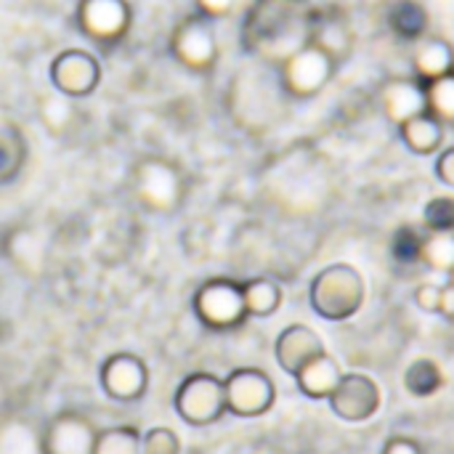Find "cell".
<instances>
[{"mask_svg": "<svg viewBox=\"0 0 454 454\" xmlns=\"http://www.w3.org/2000/svg\"><path fill=\"white\" fill-rule=\"evenodd\" d=\"M226 412L237 418H261L277 402L274 380L258 367H239L223 378Z\"/></svg>", "mask_w": 454, "mask_h": 454, "instance_id": "obj_9", "label": "cell"}, {"mask_svg": "<svg viewBox=\"0 0 454 454\" xmlns=\"http://www.w3.org/2000/svg\"><path fill=\"white\" fill-rule=\"evenodd\" d=\"M176 415L192 428H207L226 415L223 380L210 372H192L181 380L173 396Z\"/></svg>", "mask_w": 454, "mask_h": 454, "instance_id": "obj_6", "label": "cell"}, {"mask_svg": "<svg viewBox=\"0 0 454 454\" xmlns=\"http://www.w3.org/2000/svg\"><path fill=\"white\" fill-rule=\"evenodd\" d=\"M383 109L386 117L399 128L410 117L420 114L428 109V96H426V82L418 77H394L383 88Z\"/></svg>", "mask_w": 454, "mask_h": 454, "instance_id": "obj_16", "label": "cell"}, {"mask_svg": "<svg viewBox=\"0 0 454 454\" xmlns=\"http://www.w3.org/2000/svg\"><path fill=\"white\" fill-rule=\"evenodd\" d=\"M242 293H245V309H247L250 319L253 317L266 319V317L277 314L282 306V287L274 279L258 277V279L242 282Z\"/></svg>", "mask_w": 454, "mask_h": 454, "instance_id": "obj_22", "label": "cell"}, {"mask_svg": "<svg viewBox=\"0 0 454 454\" xmlns=\"http://www.w3.org/2000/svg\"><path fill=\"white\" fill-rule=\"evenodd\" d=\"M48 77L56 93L67 98H88L101 82V64L85 48H67L53 56Z\"/></svg>", "mask_w": 454, "mask_h": 454, "instance_id": "obj_10", "label": "cell"}, {"mask_svg": "<svg viewBox=\"0 0 454 454\" xmlns=\"http://www.w3.org/2000/svg\"><path fill=\"white\" fill-rule=\"evenodd\" d=\"M364 295H367L364 277L348 263H333L322 269L309 287L311 309L327 322L351 319L362 309Z\"/></svg>", "mask_w": 454, "mask_h": 454, "instance_id": "obj_2", "label": "cell"}, {"mask_svg": "<svg viewBox=\"0 0 454 454\" xmlns=\"http://www.w3.org/2000/svg\"><path fill=\"white\" fill-rule=\"evenodd\" d=\"M101 391L117 404H133L146 396L149 388V367L141 356L130 351H117L104 359L98 370Z\"/></svg>", "mask_w": 454, "mask_h": 454, "instance_id": "obj_11", "label": "cell"}, {"mask_svg": "<svg viewBox=\"0 0 454 454\" xmlns=\"http://www.w3.org/2000/svg\"><path fill=\"white\" fill-rule=\"evenodd\" d=\"M338 61L325 53L319 45L306 43L295 53H290L285 61H279V82L287 96L293 98H311L327 88V82L335 74Z\"/></svg>", "mask_w": 454, "mask_h": 454, "instance_id": "obj_7", "label": "cell"}, {"mask_svg": "<svg viewBox=\"0 0 454 454\" xmlns=\"http://www.w3.org/2000/svg\"><path fill=\"white\" fill-rule=\"evenodd\" d=\"M447 279H450V282H452V285H454V269H452V271H450V277H447Z\"/></svg>", "mask_w": 454, "mask_h": 454, "instance_id": "obj_36", "label": "cell"}, {"mask_svg": "<svg viewBox=\"0 0 454 454\" xmlns=\"http://www.w3.org/2000/svg\"><path fill=\"white\" fill-rule=\"evenodd\" d=\"M141 454H181V439L165 426L149 428L141 434Z\"/></svg>", "mask_w": 454, "mask_h": 454, "instance_id": "obj_30", "label": "cell"}, {"mask_svg": "<svg viewBox=\"0 0 454 454\" xmlns=\"http://www.w3.org/2000/svg\"><path fill=\"white\" fill-rule=\"evenodd\" d=\"M412 67H415V77L423 82H431L436 77H444L454 72V48L450 40L436 37V35H426L418 40L415 45V56H412Z\"/></svg>", "mask_w": 454, "mask_h": 454, "instance_id": "obj_17", "label": "cell"}, {"mask_svg": "<svg viewBox=\"0 0 454 454\" xmlns=\"http://www.w3.org/2000/svg\"><path fill=\"white\" fill-rule=\"evenodd\" d=\"M442 383H444V375H442V370H439V364L434 359H418V362H412L410 370H407V375H404L407 391L412 396H420V399L434 396L442 388Z\"/></svg>", "mask_w": 454, "mask_h": 454, "instance_id": "obj_26", "label": "cell"}, {"mask_svg": "<svg viewBox=\"0 0 454 454\" xmlns=\"http://www.w3.org/2000/svg\"><path fill=\"white\" fill-rule=\"evenodd\" d=\"M93 454H141V431L133 426L98 428Z\"/></svg>", "mask_w": 454, "mask_h": 454, "instance_id": "obj_23", "label": "cell"}, {"mask_svg": "<svg viewBox=\"0 0 454 454\" xmlns=\"http://www.w3.org/2000/svg\"><path fill=\"white\" fill-rule=\"evenodd\" d=\"M325 354V343L322 338L306 327V325H290L279 333L277 338V346H274V356L279 362V367L287 372V375H298L309 362H314L317 356Z\"/></svg>", "mask_w": 454, "mask_h": 454, "instance_id": "obj_14", "label": "cell"}, {"mask_svg": "<svg viewBox=\"0 0 454 454\" xmlns=\"http://www.w3.org/2000/svg\"><path fill=\"white\" fill-rule=\"evenodd\" d=\"M439 314L454 322V285L452 282H447V285L442 287V309H439Z\"/></svg>", "mask_w": 454, "mask_h": 454, "instance_id": "obj_35", "label": "cell"}, {"mask_svg": "<svg viewBox=\"0 0 454 454\" xmlns=\"http://www.w3.org/2000/svg\"><path fill=\"white\" fill-rule=\"evenodd\" d=\"M415 303H418V309H423L428 314H439V309H442V285L423 282L415 290Z\"/></svg>", "mask_w": 454, "mask_h": 454, "instance_id": "obj_31", "label": "cell"}, {"mask_svg": "<svg viewBox=\"0 0 454 454\" xmlns=\"http://www.w3.org/2000/svg\"><path fill=\"white\" fill-rule=\"evenodd\" d=\"M133 192L149 213H173L184 202L186 178L176 162L149 154L133 170Z\"/></svg>", "mask_w": 454, "mask_h": 454, "instance_id": "obj_4", "label": "cell"}, {"mask_svg": "<svg viewBox=\"0 0 454 454\" xmlns=\"http://www.w3.org/2000/svg\"><path fill=\"white\" fill-rule=\"evenodd\" d=\"M77 29L101 51L117 48L133 24V11L128 0H80L74 11Z\"/></svg>", "mask_w": 454, "mask_h": 454, "instance_id": "obj_8", "label": "cell"}, {"mask_svg": "<svg viewBox=\"0 0 454 454\" xmlns=\"http://www.w3.org/2000/svg\"><path fill=\"white\" fill-rule=\"evenodd\" d=\"M420 263L450 277V271L454 269V231H428L423 242Z\"/></svg>", "mask_w": 454, "mask_h": 454, "instance_id": "obj_25", "label": "cell"}, {"mask_svg": "<svg viewBox=\"0 0 454 454\" xmlns=\"http://www.w3.org/2000/svg\"><path fill=\"white\" fill-rule=\"evenodd\" d=\"M426 96H428V109L444 125L454 128V72L426 82Z\"/></svg>", "mask_w": 454, "mask_h": 454, "instance_id": "obj_28", "label": "cell"}, {"mask_svg": "<svg viewBox=\"0 0 454 454\" xmlns=\"http://www.w3.org/2000/svg\"><path fill=\"white\" fill-rule=\"evenodd\" d=\"M168 51L184 69H189L194 74L213 72L218 64V37H215L213 19L197 13V11L189 13L186 19H181L176 24V29L170 32Z\"/></svg>", "mask_w": 454, "mask_h": 454, "instance_id": "obj_5", "label": "cell"}, {"mask_svg": "<svg viewBox=\"0 0 454 454\" xmlns=\"http://www.w3.org/2000/svg\"><path fill=\"white\" fill-rule=\"evenodd\" d=\"M306 0H255L242 24V45L271 61H285L309 43Z\"/></svg>", "mask_w": 454, "mask_h": 454, "instance_id": "obj_1", "label": "cell"}, {"mask_svg": "<svg viewBox=\"0 0 454 454\" xmlns=\"http://www.w3.org/2000/svg\"><path fill=\"white\" fill-rule=\"evenodd\" d=\"M423 242H426V234L418 229V226H399L391 237V255L396 263L402 266H412V263H420L423 261Z\"/></svg>", "mask_w": 454, "mask_h": 454, "instance_id": "obj_27", "label": "cell"}, {"mask_svg": "<svg viewBox=\"0 0 454 454\" xmlns=\"http://www.w3.org/2000/svg\"><path fill=\"white\" fill-rule=\"evenodd\" d=\"M434 173H436V178H439L444 186L454 189V146L444 149V152H439L436 165H434Z\"/></svg>", "mask_w": 454, "mask_h": 454, "instance_id": "obj_33", "label": "cell"}, {"mask_svg": "<svg viewBox=\"0 0 454 454\" xmlns=\"http://www.w3.org/2000/svg\"><path fill=\"white\" fill-rule=\"evenodd\" d=\"M383 454H423V450H420V444H418V442L399 436V439H391V442L386 444Z\"/></svg>", "mask_w": 454, "mask_h": 454, "instance_id": "obj_34", "label": "cell"}, {"mask_svg": "<svg viewBox=\"0 0 454 454\" xmlns=\"http://www.w3.org/2000/svg\"><path fill=\"white\" fill-rule=\"evenodd\" d=\"M426 231H454V197H436L423 210Z\"/></svg>", "mask_w": 454, "mask_h": 454, "instance_id": "obj_29", "label": "cell"}, {"mask_svg": "<svg viewBox=\"0 0 454 454\" xmlns=\"http://www.w3.org/2000/svg\"><path fill=\"white\" fill-rule=\"evenodd\" d=\"M237 3L239 0H194V11L215 21V19L229 16L237 8Z\"/></svg>", "mask_w": 454, "mask_h": 454, "instance_id": "obj_32", "label": "cell"}, {"mask_svg": "<svg viewBox=\"0 0 454 454\" xmlns=\"http://www.w3.org/2000/svg\"><path fill=\"white\" fill-rule=\"evenodd\" d=\"M74 98H67L61 93H51L40 101V122L53 133V136H61L64 130L72 128V122L77 120V109L72 104Z\"/></svg>", "mask_w": 454, "mask_h": 454, "instance_id": "obj_24", "label": "cell"}, {"mask_svg": "<svg viewBox=\"0 0 454 454\" xmlns=\"http://www.w3.org/2000/svg\"><path fill=\"white\" fill-rule=\"evenodd\" d=\"M444 122L431 112H420L415 117H410L407 122L399 125V136L404 141V146L415 154H439L442 144H444Z\"/></svg>", "mask_w": 454, "mask_h": 454, "instance_id": "obj_18", "label": "cell"}, {"mask_svg": "<svg viewBox=\"0 0 454 454\" xmlns=\"http://www.w3.org/2000/svg\"><path fill=\"white\" fill-rule=\"evenodd\" d=\"M309 43L319 45L335 61H343L354 45V32H351L348 19L340 11H311Z\"/></svg>", "mask_w": 454, "mask_h": 454, "instance_id": "obj_15", "label": "cell"}, {"mask_svg": "<svg viewBox=\"0 0 454 454\" xmlns=\"http://www.w3.org/2000/svg\"><path fill=\"white\" fill-rule=\"evenodd\" d=\"M27 162V141L24 133L8 120L0 117V184L13 181Z\"/></svg>", "mask_w": 454, "mask_h": 454, "instance_id": "obj_20", "label": "cell"}, {"mask_svg": "<svg viewBox=\"0 0 454 454\" xmlns=\"http://www.w3.org/2000/svg\"><path fill=\"white\" fill-rule=\"evenodd\" d=\"M98 428L90 418L77 410H64L53 415L40 431L43 454H93Z\"/></svg>", "mask_w": 454, "mask_h": 454, "instance_id": "obj_12", "label": "cell"}, {"mask_svg": "<svg viewBox=\"0 0 454 454\" xmlns=\"http://www.w3.org/2000/svg\"><path fill=\"white\" fill-rule=\"evenodd\" d=\"M192 311H194L197 322L213 333L237 330L250 319L247 309H245L242 282L226 279V277L202 282L192 298Z\"/></svg>", "mask_w": 454, "mask_h": 454, "instance_id": "obj_3", "label": "cell"}, {"mask_svg": "<svg viewBox=\"0 0 454 454\" xmlns=\"http://www.w3.org/2000/svg\"><path fill=\"white\" fill-rule=\"evenodd\" d=\"M388 27L402 40H420L428 35V11L418 0H396L388 8Z\"/></svg>", "mask_w": 454, "mask_h": 454, "instance_id": "obj_21", "label": "cell"}, {"mask_svg": "<svg viewBox=\"0 0 454 454\" xmlns=\"http://www.w3.org/2000/svg\"><path fill=\"white\" fill-rule=\"evenodd\" d=\"M330 410L346 423H364L380 410V388L372 378L351 372L343 375L335 391L327 396Z\"/></svg>", "mask_w": 454, "mask_h": 454, "instance_id": "obj_13", "label": "cell"}, {"mask_svg": "<svg viewBox=\"0 0 454 454\" xmlns=\"http://www.w3.org/2000/svg\"><path fill=\"white\" fill-rule=\"evenodd\" d=\"M340 378H343V372H340L338 362L325 351L322 356H317L314 362H309L295 375V383H298V388H301L303 396L319 402V399H327L335 391V386L340 383Z\"/></svg>", "mask_w": 454, "mask_h": 454, "instance_id": "obj_19", "label": "cell"}]
</instances>
